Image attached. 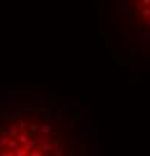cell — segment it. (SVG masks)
<instances>
[{
  "label": "cell",
  "instance_id": "6da1fadb",
  "mask_svg": "<svg viewBox=\"0 0 150 156\" xmlns=\"http://www.w3.org/2000/svg\"><path fill=\"white\" fill-rule=\"evenodd\" d=\"M78 122L57 107L0 104V156H81Z\"/></svg>",
  "mask_w": 150,
  "mask_h": 156
},
{
  "label": "cell",
  "instance_id": "7a4b0ae2",
  "mask_svg": "<svg viewBox=\"0 0 150 156\" xmlns=\"http://www.w3.org/2000/svg\"><path fill=\"white\" fill-rule=\"evenodd\" d=\"M140 14H141L143 18H150V8H144V9H141V11H140Z\"/></svg>",
  "mask_w": 150,
  "mask_h": 156
},
{
  "label": "cell",
  "instance_id": "3957f363",
  "mask_svg": "<svg viewBox=\"0 0 150 156\" xmlns=\"http://www.w3.org/2000/svg\"><path fill=\"white\" fill-rule=\"evenodd\" d=\"M141 5H144V6L150 8V0H141V3H138V6H141Z\"/></svg>",
  "mask_w": 150,
  "mask_h": 156
},
{
  "label": "cell",
  "instance_id": "277c9868",
  "mask_svg": "<svg viewBox=\"0 0 150 156\" xmlns=\"http://www.w3.org/2000/svg\"><path fill=\"white\" fill-rule=\"evenodd\" d=\"M149 24H150V18H149Z\"/></svg>",
  "mask_w": 150,
  "mask_h": 156
}]
</instances>
